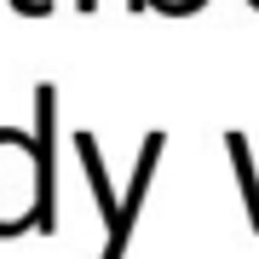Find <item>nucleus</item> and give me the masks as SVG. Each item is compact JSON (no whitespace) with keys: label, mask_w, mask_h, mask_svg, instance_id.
<instances>
[{"label":"nucleus","mask_w":259,"mask_h":259,"mask_svg":"<svg viewBox=\"0 0 259 259\" xmlns=\"http://www.w3.org/2000/svg\"><path fill=\"white\" fill-rule=\"evenodd\" d=\"M161 150H167V133H150L144 139V156L139 167H133V196H127V207L115 213V231H110V248H104V259H121L127 253V242H133V219H139V207H144V190H150V179H156V161H161Z\"/></svg>","instance_id":"f03ea898"},{"label":"nucleus","mask_w":259,"mask_h":259,"mask_svg":"<svg viewBox=\"0 0 259 259\" xmlns=\"http://www.w3.org/2000/svg\"><path fill=\"white\" fill-rule=\"evenodd\" d=\"M12 6H18V12H29V18H40V12H52L47 0H12Z\"/></svg>","instance_id":"20e7f679"},{"label":"nucleus","mask_w":259,"mask_h":259,"mask_svg":"<svg viewBox=\"0 0 259 259\" xmlns=\"http://www.w3.org/2000/svg\"><path fill=\"white\" fill-rule=\"evenodd\" d=\"M52 115L58 93H35V139L0 127V236L52 231Z\"/></svg>","instance_id":"f257e3e1"},{"label":"nucleus","mask_w":259,"mask_h":259,"mask_svg":"<svg viewBox=\"0 0 259 259\" xmlns=\"http://www.w3.org/2000/svg\"><path fill=\"white\" fill-rule=\"evenodd\" d=\"M253 6H259V0H253Z\"/></svg>","instance_id":"423d86ee"},{"label":"nucleus","mask_w":259,"mask_h":259,"mask_svg":"<svg viewBox=\"0 0 259 259\" xmlns=\"http://www.w3.org/2000/svg\"><path fill=\"white\" fill-rule=\"evenodd\" d=\"M81 6H87V12H93V0H81Z\"/></svg>","instance_id":"39448f33"},{"label":"nucleus","mask_w":259,"mask_h":259,"mask_svg":"<svg viewBox=\"0 0 259 259\" xmlns=\"http://www.w3.org/2000/svg\"><path fill=\"white\" fill-rule=\"evenodd\" d=\"M133 12L139 6H156V12H167V18H179V12H196V6H207V0H127Z\"/></svg>","instance_id":"7ed1b4c3"}]
</instances>
